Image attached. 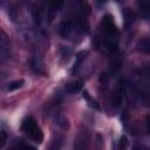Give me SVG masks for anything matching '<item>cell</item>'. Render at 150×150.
Listing matches in <instances>:
<instances>
[{
  "label": "cell",
  "instance_id": "cell-1",
  "mask_svg": "<svg viewBox=\"0 0 150 150\" xmlns=\"http://www.w3.org/2000/svg\"><path fill=\"white\" fill-rule=\"evenodd\" d=\"M21 130L34 142L41 143L43 141V132L33 116H27L21 123Z\"/></svg>",
  "mask_w": 150,
  "mask_h": 150
},
{
  "label": "cell",
  "instance_id": "cell-2",
  "mask_svg": "<svg viewBox=\"0 0 150 150\" xmlns=\"http://www.w3.org/2000/svg\"><path fill=\"white\" fill-rule=\"evenodd\" d=\"M101 27H102L104 34H107L109 36H116L118 34L117 26L115 23L114 16L110 15V14H105L102 18V20H101Z\"/></svg>",
  "mask_w": 150,
  "mask_h": 150
},
{
  "label": "cell",
  "instance_id": "cell-3",
  "mask_svg": "<svg viewBox=\"0 0 150 150\" xmlns=\"http://www.w3.org/2000/svg\"><path fill=\"white\" fill-rule=\"evenodd\" d=\"M123 93H124V90H123V86L122 84L118 86L114 90V94H112V97H111V104L114 107H118L121 104V102L123 100Z\"/></svg>",
  "mask_w": 150,
  "mask_h": 150
},
{
  "label": "cell",
  "instance_id": "cell-4",
  "mask_svg": "<svg viewBox=\"0 0 150 150\" xmlns=\"http://www.w3.org/2000/svg\"><path fill=\"white\" fill-rule=\"evenodd\" d=\"M82 88V80H76V81H71L68 82L64 86V90L69 94H75L77 91H80Z\"/></svg>",
  "mask_w": 150,
  "mask_h": 150
},
{
  "label": "cell",
  "instance_id": "cell-5",
  "mask_svg": "<svg viewBox=\"0 0 150 150\" xmlns=\"http://www.w3.org/2000/svg\"><path fill=\"white\" fill-rule=\"evenodd\" d=\"M60 34L62 38H69L70 33L73 32V25L70 21H63L61 25H60Z\"/></svg>",
  "mask_w": 150,
  "mask_h": 150
},
{
  "label": "cell",
  "instance_id": "cell-6",
  "mask_svg": "<svg viewBox=\"0 0 150 150\" xmlns=\"http://www.w3.org/2000/svg\"><path fill=\"white\" fill-rule=\"evenodd\" d=\"M32 14H33V19L35 21L36 25H40L42 21V8L40 6V4H34L33 8H32Z\"/></svg>",
  "mask_w": 150,
  "mask_h": 150
},
{
  "label": "cell",
  "instance_id": "cell-7",
  "mask_svg": "<svg viewBox=\"0 0 150 150\" xmlns=\"http://www.w3.org/2000/svg\"><path fill=\"white\" fill-rule=\"evenodd\" d=\"M9 150H36V149L23 141H18Z\"/></svg>",
  "mask_w": 150,
  "mask_h": 150
},
{
  "label": "cell",
  "instance_id": "cell-8",
  "mask_svg": "<svg viewBox=\"0 0 150 150\" xmlns=\"http://www.w3.org/2000/svg\"><path fill=\"white\" fill-rule=\"evenodd\" d=\"M23 84H25V81H23L22 79H20V80H15V81L9 82V83L7 84V88H6V89H7L8 91H14V90L20 89Z\"/></svg>",
  "mask_w": 150,
  "mask_h": 150
},
{
  "label": "cell",
  "instance_id": "cell-9",
  "mask_svg": "<svg viewBox=\"0 0 150 150\" xmlns=\"http://www.w3.org/2000/svg\"><path fill=\"white\" fill-rule=\"evenodd\" d=\"M138 50L143 52V53H150V40L149 39H143L138 42L137 45Z\"/></svg>",
  "mask_w": 150,
  "mask_h": 150
},
{
  "label": "cell",
  "instance_id": "cell-10",
  "mask_svg": "<svg viewBox=\"0 0 150 150\" xmlns=\"http://www.w3.org/2000/svg\"><path fill=\"white\" fill-rule=\"evenodd\" d=\"M128 145H129L128 137L125 135H122L120 137V141H118V150H127Z\"/></svg>",
  "mask_w": 150,
  "mask_h": 150
},
{
  "label": "cell",
  "instance_id": "cell-11",
  "mask_svg": "<svg viewBox=\"0 0 150 150\" xmlns=\"http://www.w3.org/2000/svg\"><path fill=\"white\" fill-rule=\"evenodd\" d=\"M83 97H84V98L88 101V104H89L91 108H95V109L100 110V105L97 104V102H96L95 100H93V98L90 97V95H89L87 91H84V93H83Z\"/></svg>",
  "mask_w": 150,
  "mask_h": 150
},
{
  "label": "cell",
  "instance_id": "cell-12",
  "mask_svg": "<svg viewBox=\"0 0 150 150\" xmlns=\"http://www.w3.org/2000/svg\"><path fill=\"white\" fill-rule=\"evenodd\" d=\"M62 6V2H50L49 4V11L52 12V13H54V12H56V11H59V8Z\"/></svg>",
  "mask_w": 150,
  "mask_h": 150
},
{
  "label": "cell",
  "instance_id": "cell-13",
  "mask_svg": "<svg viewBox=\"0 0 150 150\" xmlns=\"http://www.w3.org/2000/svg\"><path fill=\"white\" fill-rule=\"evenodd\" d=\"M60 145H61V142H60L59 139H56V141H54V142L52 143L49 150H59V149H60Z\"/></svg>",
  "mask_w": 150,
  "mask_h": 150
},
{
  "label": "cell",
  "instance_id": "cell-14",
  "mask_svg": "<svg viewBox=\"0 0 150 150\" xmlns=\"http://www.w3.org/2000/svg\"><path fill=\"white\" fill-rule=\"evenodd\" d=\"M6 143V132L2 130L1 131V146H4Z\"/></svg>",
  "mask_w": 150,
  "mask_h": 150
},
{
  "label": "cell",
  "instance_id": "cell-15",
  "mask_svg": "<svg viewBox=\"0 0 150 150\" xmlns=\"http://www.w3.org/2000/svg\"><path fill=\"white\" fill-rule=\"evenodd\" d=\"M146 128H148V132L150 134V116H146Z\"/></svg>",
  "mask_w": 150,
  "mask_h": 150
}]
</instances>
